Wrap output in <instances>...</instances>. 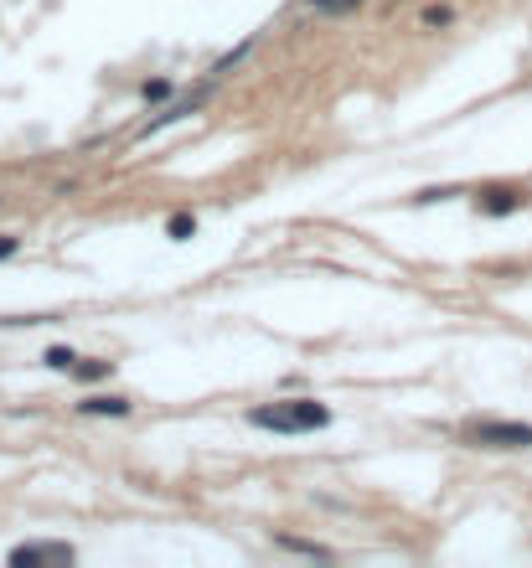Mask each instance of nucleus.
<instances>
[{"label": "nucleus", "instance_id": "nucleus-1", "mask_svg": "<svg viewBox=\"0 0 532 568\" xmlns=\"http://www.w3.org/2000/svg\"><path fill=\"white\" fill-rule=\"evenodd\" d=\"M248 424L269 429V434H316V429L331 424V409L316 403V398H290V403H264V409H254Z\"/></svg>", "mask_w": 532, "mask_h": 568}, {"label": "nucleus", "instance_id": "nucleus-4", "mask_svg": "<svg viewBox=\"0 0 532 568\" xmlns=\"http://www.w3.org/2000/svg\"><path fill=\"white\" fill-rule=\"evenodd\" d=\"M16 563H36V558H57V563H73V548L67 543H26V548L11 553Z\"/></svg>", "mask_w": 532, "mask_h": 568}, {"label": "nucleus", "instance_id": "nucleus-10", "mask_svg": "<svg viewBox=\"0 0 532 568\" xmlns=\"http://www.w3.org/2000/svg\"><path fill=\"white\" fill-rule=\"evenodd\" d=\"M310 5H316V11H352L356 0H310Z\"/></svg>", "mask_w": 532, "mask_h": 568}, {"label": "nucleus", "instance_id": "nucleus-3", "mask_svg": "<svg viewBox=\"0 0 532 568\" xmlns=\"http://www.w3.org/2000/svg\"><path fill=\"white\" fill-rule=\"evenodd\" d=\"M522 202H527V191H517V187H486L481 191V212H491V218L497 212H517Z\"/></svg>", "mask_w": 532, "mask_h": 568}, {"label": "nucleus", "instance_id": "nucleus-8", "mask_svg": "<svg viewBox=\"0 0 532 568\" xmlns=\"http://www.w3.org/2000/svg\"><path fill=\"white\" fill-rule=\"evenodd\" d=\"M192 228H196V222L186 218V212H181V218H171V238H192Z\"/></svg>", "mask_w": 532, "mask_h": 568}, {"label": "nucleus", "instance_id": "nucleus-12", "mask_svg": "<svg viewBox=\"0 0 532 568\" xmlns=\"http://www.w3.org/2000/svg\"><path fill=\"white\" fill-rule=\"evenodd\" d=\"M16 253V238H0V259H11Z\"/></svg>", "mask_w": 532, "mask_h": 568}, {"label": "nucleus", "instance_id": "nucleus-5", "mask_svg": "<svg viewBox=\"0 0 532 568\" xmlns=\"http://www.w3.org/2000/svg\"><path fill=\"white\" fill-rule=\"evenodd\" d=\"M83 413H98V419H125L129 403H125V398H88V403H83Z\"/></svg>", "mask_w": 532, "mask_h": 568}, {"label": "nucleus", "instance_id": "nucleus-11", "mask_svg": "<svg viewBox=\"0 0 532 568\" xmlns=\"http://www.w3.org/2000/svg\"><path fill=\"white\" fill-rule=\"evenodd\" d=\"M161 94H171V83H166V78H156V83H146V98H161Z\"/></svg>", "mask_w": 532, "mask_h": 568}, {"label": "nucleus", "instance_id": "nucleus-6", "mask_svg": "<svg viewBox=\"0 0 532 568\" xmlns=\"http://www.w3.org/2000/svg\"><path fill=\"white\" fill-rule=\"evenodd\" d=\"M279 543H285V548H290V553H306V558H331V553H326L321 543H306V537H290V532H279Z\"/></svg>", "mask_w": 532, "mask_h": 568}, {"label": "nucleus", "instance_id": "nucleus-2", "mask_svg": "<svg viewBox=\"0 0 532 568\" xmlns=\"http://www.w3.org/2000/svg\"><path fill=\"white\" fill-rule=\"evenodd\" d=\"M470 440L481 450H532V424H476Z\"/></svg>", "mask_w": 532, "mask_h": 568}, {"label": "nucleus", "instance_id": "nucleus-7", "mask_svg": "<svg viewBox=\"0 0 532 568\" xmlns=\"http://www.w3.org/2000/svg\"><path fill=\"white\" fill-rule=\"evenodd\" d=\"M73 372H78L83 382H94V378H109V362H78Z\"/></svg>", "mask_w": 532, "mask_h": 568}, {"label": "nucleus", "instance_id": "nucleus-9", "mask_svg": "<svg viewBox=\"0 0 532 568\" xmlns=\"http://www.w3.org/2000/svg\"><path fill=\"white\" fill-rule=\"evenodd\" d=\"M47 367H73V351H67V347H52V351H47Z\"/></svg>", "mask_w": 532, "mask_h": 568}]
</instances>
